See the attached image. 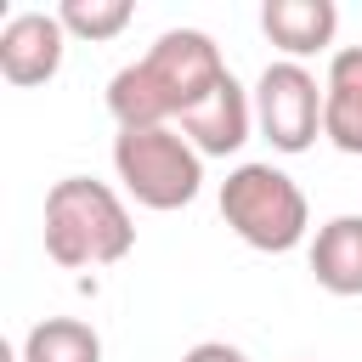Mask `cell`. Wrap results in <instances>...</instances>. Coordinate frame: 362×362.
<instances>
[{"label":"cell","mask_w":362,"mask_h":362,"mask_svg":"<svg viewBox=\"0 0 362 362\" xmlns=\"http://www.w3.org/2000/svg\"><path fill=\"white\" fill-rule=\"evenodd\" d=\"M232 68L221 62V45L204 28H170L147 45V57L124 62L107 79V113L119 119V130H158V124H181V113H192Z\"/></svg>","instance_id":"6da1fadb"},{"label":"cell","mask_w":362,"mask_h":362,"mask_svg":"<svg viewBox=\"0 0 362 362\" xmlns=\"http://www.w3.org/2000/svg\"><path fill=\"white\" fill-rule=\"evenodd\" d=\"M136 243L130 209L107 181L90 175H62L45 192V255L68 272L79 266H113Z\"/></svg>","instance_id":"7a4b0ae2"},{"label":"cell","mask_w":362,"mask_h":362,"mask_svg":"<svg viewBox=\"0 0 362 362\" xmlns=\"http://www.w3.org/2000/svg\"><path fill=\"white\" fill-rule=\"evenodd\" d=\"M221 221L260 255H288L305 226H311V209H305V192L294 187V175H283L277 164H238L226 181H221Z\"/></svg>","instance_id":"3957f363"},{"label":"cell","mask_w":362,"mask_h":362,"mask_svg":"<svg viewBox=\"0 0 362 362\" xmlns=\"http://www.w3.org/2000/svg\"><path fill=\"white\" fill-rule=\"evenodd\" d=\"M113 170L141 209H187L204 187V153L175 124L119 130L113 136Z\"/></svg>","instance_id":"277c9868"},{"label":"cell","mask_w":362,"mask_h":362,"mask_svg":"<svg viewBox=\"0 0 362 362\" xmlns=\"http://www.w3.org/2000/svg\"><path fill=\"white\" fill-rule=\"evenodd\" d=\"M255 124L277 153H305L322 136V85L305 62H266L255 79Z\"/></svg>","instance_id":"5b68a950"},{"label":"cell","mask_w":362,"mask_h":362,"mask_svg":"<svg viewBox=\"0 0 362 362\" xmlns=\"http://www.w3.org/2000/svg\"><path fill=\"white\" fill-rule=\"evenodd\" d=\"M68 51V28L57 11H17L0 28V74L11 85H45L57 79Z\"/></svg>","instance_id":"8992f818"},{"label":"cell","mask_w":362,"mask_h":362,"mask_svg":"<svg viewBox=\"0 0 362 362\" xmlns=\"http://www.w3.org/2000/svg\"><path fill=\"white\" fill-rule=\"evenodd\" d=\"M249 124H255V102H249V90L226 74L192 113H181V136L204 153V158H226V153H238L243 141H249Z\"/></svg>","instance_id":"52a82bcc"},{"label":"cell","mask_w":362,"mask_h":362,"mask_svg":"<svg viewBox=\"0 0 362 362\" xmlns=\"http://www.w3.org/2000/svg\"><path fill=\"white\" fill-rule=\"evenodd\" d=\"M260 28L283 51V62H300V57H317V51L334 45L339 11H334V0H266Z\"/></svg>","instance_id":"ba28073f"},{"label":"cell","mask_w":362,"mask_h":362,"mask_svg":"<svg viewBox=\"0 0 362 362\" xmlns=\"http://www.w3.org/2000/svg\"><path fill=\"white\" fill-rule=\"evenodd\" d=\"M322 136L339 153H362V45L334 51L322 79Z\"/></svg>","instance_id":"9c48e42d"},{"label":"cell","mask_w":362,"mask_h":362,"mask_svg":"<svg viewBox=\"0 0 362 362\" xmlns=\"http://www.w3.org/2000/svg\"><path fill=\"white\" fill-rule=\"evenodd\" d=\"M311 277H317V288H328L339 300L362 294V215H334L328 226H317Z\"/></svg>","instance_id":"30bf717a"},{"label":"cell","mask_w":362,"mask_h":362,"mask_svg":"<svg viewBox=\"0 0 362 362\" xmlns=\"http://www.w3.org/2000/svg\"><path fill=\"white\" fill-rule=\"evenodd\" d=\"M23 362H102V334L79 317H45L28 328Z\"/></svg>","instance_id":"8fae6325"},{"label":"cell","mask_w":362,"mask_h":362,"mask_svg":"<svg viewBox=\"0 0 362 362\" xmlns=\"http://www.w3.org/2000/svg\"><path fill=\"white\" fill-rule=\"evenodd\" d=\"M62 28L68 34H79V40H113V34H124L130 28V0H62Z\"/></svg>","instance_id":"7c38bea8"},{"label":"cell","mask_w":362,"mask_h":362,"mask_svg":"<svg viewBox=\"0 0 362 362\" xmlns=\"http://www.w3.org/2000/svg\"><path fill=\"white\" fill-rule=\"evenodd\" d=\"M181 362H249L238 345H226V339H204V345H192Z\"/></svg>","instance_id":"4fadbf2b"}]
</instances>
